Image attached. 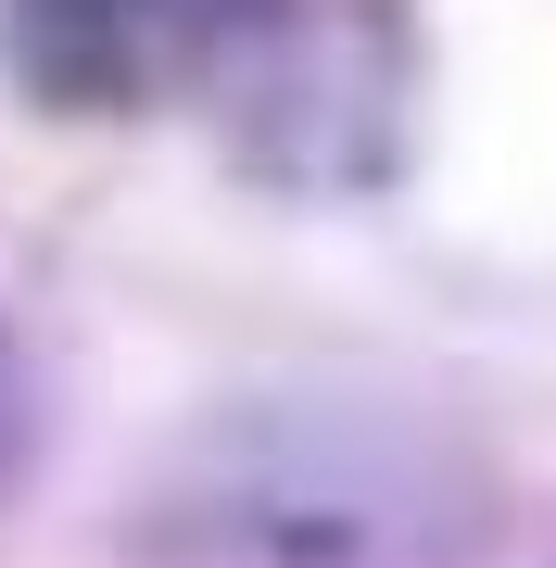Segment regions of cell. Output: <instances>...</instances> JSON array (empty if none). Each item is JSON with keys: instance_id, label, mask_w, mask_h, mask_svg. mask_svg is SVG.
<instances>
[{"instance_id": "obj_1", "label": "cell", "mask_w": 556, "mask_h": 568, "mask_svg": "<svg viewBox=\"0 0 556 568\" xmlns=\"http://www.w3.org/2000/svg\"><path fill=\"white\" fill-rule=\"evenodd\" d=\"M165 530L241 568H443L481 544V480L380 417H241Z\"/></svg>"}, {"instance_id": "obj_2", "label": "cell", "mask_w": 556, "mask_h": 568, "mask_svg": "<svg viewBox=\"0 0 556 568\" xmlns=\"http://www.w3.org/2000/svg\"><path fill=\"white\" fill-rule=\"evenodd\" d=\"M291 0H13L0 39H13V77L39 89L51 114H127L165 51H203V39H253L279 26Z\"/></svg>"}]
</instances>
